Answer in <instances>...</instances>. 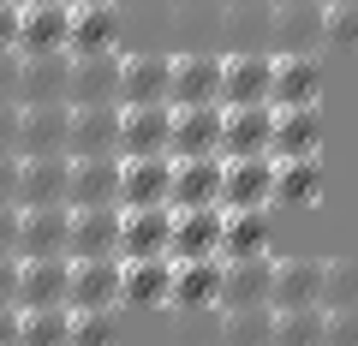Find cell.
Listing matches in <instances>:
<instances>
[{
    "label": "cell",
    "instance_id": "cell-1",
    "mask_svg": "<svg viewBox=\"0 0 358 346\" xmlns=\"http://www.w3.org/2000/svg\"><path fill=\"white\" fill-rule=\"evenodd\" d=\"M275 155H227L221 161V209H268Z\"/></svg>",
    "mask_w": 358,
    "mask_h": 346
},
{
    "label": "cell",
    "instance_id": "cell-2",
    "mask_svg": "<svg viewBox=\"0 0 358 346\" xmlns=\"http://www.w3.org/2000/svg\"><path fill=\"white\" fill-rule=\"evenodd\" d=\"M72 293V257H18V310H54Z\"/></svg>",
    "mask_w": 358,
    "mask_h": 346
},
{
    "label": "cell",
    "instance_id": "cell-3",
    "mask_svg": "<svg viewBox=\"0 0 358 346\" xmlns=\"http://www.w3.org/2000/svg\"><path fill=\"white\" fill-rule=\"evenodd\" d=\"M66 310H120V257H72Z\"/></svg>",
    "mask_w": 358,
    "mask_h": 346
},
{
    "label": "cell",
    "instance_id": "cell-4",
    "mask_svg": "<svg viewBox=\"0 0 358 346\" xmlns=\"http://www.w3.org/2000/svg\"><path fill=\"white\" fill-rule=\"evenodd\" d=\"M268 287H275V257H239V263H221V305L215 310H263Z\"/></svg>",
    "mask_w": 358,
    "mask_h": 346
},
{
    "label": "cell",
    "instance_id": "cell-5",
    "mask_svg": "<svg viewBox=\"0 0 358 346\" xmlns=\"http://www.w3.org/2000/svg\"><path fill=\"white\" fill-rule=\"evenodd\" d=\"M268 78H275V60L257 48L221 60V108H268Z\"/></svg>",
    "mask_w": 358,
    "mask_h": 346
},
{
    "label": "cell",
    "instance_id": "cell-6",
    "mask_svg": "<svg viewBox=\"0 0 358 346\" xmlns=\"http://www.w3.org/2000/svg\"><path fill=\"white\" fill-rule=\"evenodd\" d=\"M173 90V60L167 54H131L120 60V108H162Z\"/></svg>",
    "mask_w": 358,
    "mask_h": 346
},
{
    "label": "cell",
    "instance_id": "cell-7",
    "mask_svg": "<svg viewBox=\"0 0 358 346\" xmlns=\"http://www.w3.org/2000/svg\"><path fill=\"white\" fill-rule=\"evenodd\" d=\"M72 185V155H24L18 161V209H54Z\"/></svg>",
    "mask_w": 358,
    "mask_h": 346
},
{
    "label": "cell",
    "instance_id": "cell-8",
    "mask_svg": "<svg viewBox=\"0 0 358 346\" xmlns=\"http://www.w3.org/2000/svg\"><path fill=\"white\" fill-rule=\"evenodd\" d=\"M167 293H173V257H131V263H120V305L162 310Z\"/></svg>",
    "mask_w": 358,
    "mask_h": 346
},
{
    "label": "cell",
    "instance_id": "cell-9",
    "mask_svg": "<svg viewBox=\"0 0 358 346\" xmlns=\"http://www.w3.org/2000/svg\"><path fill=\"white\" fill-rule=\"evenodd\" d=\"M173 192V161L167 155H131L120 161V209H155Z\"/></svg>",
    "mask_w": 358,
    "mask_h": 346
},
{
    "label": "cell",
    "instance_id": "cell-10",
    "mask_svg": "<svg viewBox=\"0 0 358 346\" xmlns=\"http://www.w3.org/2000/svg\"><path fill=\"white\" fill-rule=\"evenodd\" d=\"M310 305H322V263L317 257H275L268 310H310Z\"/></svg>",
    "mask_w": 358,
    "mask_h": 346
},
{
    "label": "cell",
    "instance_id": "cell-11",
    "mask_svg": "<svg viewBox=\"0 0 358 346\" xmlns=\"http://www.w3.org/2000/svg\"><path fill=\"white\" fill-rule=\"evenodd\" d=\"M268 108H322V66L310 54H281L268 78Z\"/></svg>",
    "mask_w": 358,
    "mask_h": 346
},
{
    "label": "cell",
    "instance_id": "cell-12",
    "mask_svg": "<svg viewBox=\"0 0 358 346\" xmlns=\"http://www.w3.org/2000/svg\"><path fill=\"white\" fill-rule=\"evenodd\" d=\"M167 305L185 310V317H203L221 305V257H192V263H173V293Z\"/></svg>",
    "mask_w": 358,
    "mask_h": 346
},
{
    "label": "cell",
    "instance_id": "cell-13",
    "mask_svg": "<svg viewBox=\"0 0 358 346\" xmlns=\"http://www.w3.org/2000/svg\"><path fill=\"white\" fill-rule=\"evenodd\" d=\"M66 108H120V54H90V60H72Z\"/></svg>",
    "mask_w": 358,
    "mask_h": 346
},
{
    "label": "cell",
    "instance_id": "cell-14",
    "mask_svg": "<svg viewBox=\"0 0 358 346\" xmlns=\"http://www.w3.org/2000/svg\"><path fill=\"white\" fill-rule=\"evenodd\" d=\"M120 209V155H84L72 161V185H66V209Z\"/></svg>",
    "mask_w": 358,
    "mask_h": 346
},
{
    "label": "cell",
    "instance_id": "cell-15",
    "mask_svg": "<svg viewBox=\"0 0 358 346\" xmlns=\"http://www.w3.org/2000/svg\"><path fill=\"white\" fill-rule=\"evenodd\" d=\"M167 209H221V155H185V161H173Z\"/></svg>",
    "mask_w": 358,
    "mask_h": 346
},
{
    "label": "cell",
    "instance_id": "cell-16",
    "mask_svg": "<svg viewBox=\"0 0 358 346\" xmlns=\"http://www.w3.org/2000/svg\"><path fill=\"white\" fill-rule=\"evenodd\" d=\"M167 239H173V209H120V263L131 257H167Z\"/></svg>",
    "mask_w": 358,
    "mask_h": 346
},
{
    "label": "cell",
    "instance_id": "cell-17",
    "mask_svg": "<svg viewBox=\"0 0 358 346\" xmlns=\"http://www.w3.org/2000/svg\"><path fill=\"white\" fill-rule=\"evenodd\" d=\"M66 84H72V54H24V66H18V108L66 102Z\"/></svg>",
    "mask_w": 358,
    "mask_h": 346
},
{
    "label": "cell",
    "instance_id": "cell-18",
    "mask_svg": "<svg viewBox=\"0 0 358 346\" xmlns=\"http://www.w3.org/2000/svg\"><path fill=\"white\" fill-rule=\"evenodd\" d=\"M173 143V108H120V155H167Z\"/></svg>",
    "mask_w": 358,
    "mask_h": 346
},
{
    "label": "cell",
    "instance_id": "cell-19",
    "mask_svg": "<svg viewBox=\"0 0 358 346\" xmlns=\"http://www.w3.org/2000/svg\"><path fill=\"white\" fill-rule=\"evenodd\" d=\"M72 239V209H18V257H66Z\"/></svg>",
    "mask_w": 358,
    "mask_h": 346
},
{
    "label": "cell",
    "instance_id": "cell-20",
    "mask_svg": "<svg viewBox=\"0 0 358 346\" xmlns=\"http://www.w3.org/2000/svg\"><path fill=\"white\" fill-rule=\"evenodd\" d=\"M66 131H72V108H18V155H66Z\"/></svg>",
    "mask_w": 358,
    "mask_h": 346
},
{
    "label": "cell",
    "instance_id": "cell-21",
    "mask_svg": "<svg viewBox=\"0 0 358 346\" xmlns=\"http://www.w3.org/2000/svg\"><path fill=\"white\" fill-rule=\"evenodd\" d=\"M173 108H215L221 102V60L215 54H185L173 60V90H167Z\"/></svg>",
    "mask_w": 358,
    "mask_h": 346
},
{
    "label": "cell",
    "instance_id": "cell-22",
    "mask_svg": "<svg viewBox=\"0 0 358 346\" xmlns=\"http://www.w3.org/2000/svg\"><path fill=\"white\" fill-rule=\"evenodd\" d=\"M66 155H120V108H72V131H66Z\"/></svg>",
    "mask_w": 358,
    "mask_h": 346
},
{
    "label": "cell",
    "instance_id": "cell-23",
    "mask_svg": "<svg viewBox=\"0 0 358 346\" xmlns=\"http://www.w3.org/2000/svg\"><path fill=\"white\" fill-rule=\"evenodd\" d=\"M275 161L293 155H322V108H275V138H268Z\"/></svg>",
    "mask_w": 358,
    "mask_h": 346
},
{
    "label": "cell",
    "instance_id": "cell-24",
    "mask_svg": "<svg viewBox=\"0 0 358 346\" xmlns=\"http://www.w3.org/2000/svg\"><path fill=\"white\" fill-rule=\"evenodd\" d=\"M173 263L192 257H221V209H173V239H167Z\"/></svg>",
    "mask_w": 358,
    "mask_h": 346
},
{
    "label": "cell",
    "instance_id": "cell-25",
    "mask_svg": "<svg viewBox=\"0 0 358 346\" xmlns=\"http://www.w3.org/2000/svg\"><path fill=\"white\" fill-rule=\"evenodd\" d=\"M221 114L227 108H173V143L167 155L185 161V155H221Z\"/></svg>",
    "mask_w": 358,
    "mask_h": 346
},
{
    "label": "cell",
    "instance_id": "cell-26",
    "mask_svg": "<svg viewBox=\"0 0 358 346\" xmlns=\"http://www.w3.org/2000/svg\"><path fill=\"white\" fill-rule=\"evenodd\" d=\"M72 6H18V54H66Z\"/></svg>",
    "mask_w": 358,
    "mask_h": 346
},
{
    "label": "cell",
    "instance_id": "cell-27",
    "mask_svg": "<svg viewBox=\"0 0 358 346\" xmlns=\"http://www.w3.org/2000/svg\"><path fill=\"white\" fill-rule=\"evenodd\" d=\"M275 108H227L221 114V155H268Z\"/></svg>",
    "mask_w": 358,
    "mask_h": 346
},
{
    "label": "cell",
    "instance_id": "cell-28",
    "mask_svg": "<svg viewBox=\"0 0 358 346\" xmlns=\"http://www.w3.org/2000/svg\"><path fill=\"white\" fill-rule=\"evenodd\" d=\"M66 257H120V209H72Z\"/></svg>",
    "mask_w": 358,
    "mask_h": 346
},
{
    "label": "cell",
    "instance_id": "cell-29",
    "mask_svg": "<svg viewBox=\"0 0 358 346\" xmlns=\"http://www.w3.org/2000/svg\"><path fill=\"white\" fill-rule=\"evenodd\" d=\"M114 42H120V13L114 6H72V36H66V54L72 60L114 54Z\"/></svg>",
    "mask_w": 358,
    "mask_h": 346
},
{
    "label": "cell",
    "instance_id": "cell-30",
    "mask_svg": "<svg viewBox=\"0 0 358 346\" xmlns=\"http://www.w3.org/2000/svg\"><path fill=\"white\" fill-rule=\"evenodd\" d=\"M268 251V209H221V263Z\"/></svg>",
    "mask_w": 358,
    "mask_h": 346
},
{
    "label": "cell",
    "instance_id": "cell-31",
    "mask_svg": "<svg viewBox=\"0 0 358 346\" xmlns=\"http://www.w3.org/2000/svg\"><path fill=\"white\" fill-rule=\"evenodd\" d=\"M317 197H322V155H293V161H275V197H268V203L310 209Z\"/></svg>",
    "mask_w": 358,
    "mask_h": 346
},
{
    "label": "cell",
    "instance_id": "cell-32",
    "mask_svg": "<svg viewBox=\"0 0 358 346\" xmlns=\"http://www.w3.org/2000/svg\"><path fill=\"white\" fill-rule=\"evenodd\" d=\"M268 30H275L281 54H310L322 42V6H275Z\"/></svg>",
    "mask_w": 358,
    "mask_h": 346
},
{
    "label": "cell",
    "instance_id": "cell-33",
    "mask_svg": "<svg viewBox=\"0 0 358 346\" xmlns=\"http://www.w3.org/2000/svg\"><path fill=\"white\" fill-rule=\"evenodd\" d=\"M275 340V310H221V346H268Z\"/></svg>",
    "mask_w": 358,
    "mask_h": 346
},
{
    "label": "cell",
    "instance_id": "cell-34",
    "mask_svg": "<svg viewBox=\"0 0 358 346\" xmlns=\"http://www.w3.org/2000/svg\"><path fill=\"white\" fill-rule=\"evenodd\" d=\"M322 329H329V310H275V340L268 346H322Z\"/></svg>",
    "mask_w": 358,
    "mask_h": 346
},
{
    "label": "cell",
    "instance_id": "cell-35",
    "mask_svg": "<svg viewBox=\"0 0 358 346\" xmlns=\"http://www.w3.org/2000/svg\"><path fill=\"white\" fill-rule=\"evenodd\" d=\"M322 310H358V257L322 263Z\"/></svg>",
    "mask_w": 358,
    "mask_h": 346
},
{
    "label": "cell",
    "instance_id": "cell-36",
    "mask_svg": "<svg viewBox=\"0 0 358 346\" xmlns=\"http://www.w3.org/2000/svg\"><path fill=\"white\" fill-rule=\"evenodd\" d=\"M72 340V310L54 305V310H24L18 322V346H66Z\"/></svg>",
    "mask_w": 358,
    "mask_h": 346
},
{
    "label": "cell",
    "instance_id": "cell-37",
    "mask_svg": "<svg viewBox=\"0 0 358 346\" xmlns=\"http://www.w3.org/2000/svg\"><path fill=\"white\" fill-rule=\"evenodd\" d=\"M66 346H120V310H72Z\"/></svg>",
    "mask_w": 358,
    "mask_h": 346
},
{
    "label": "cell",
    "instance_id": "cell-38",
    "mask_svg": "<svg viewBox=\"0 0 358 346\" xmlns=\"http://www.w3.org/2000/svg\"><path fill=\"white\" fill-rule=\"evenodd\" d=\"M322 42L329 48H358V0L352 6H322Z\"/></svg>",
    "mask_w": 358,
    "mask_h": 346
},
{
    "label": "cell",
    "instance_id": "cell-39",
    "mask_svg": "<svg viewBox=\"0 0 358 346\" xmlns=\"http://www.w3.org/2000/svg\"><path fill=\"white\" fill-rule=\"evenodd\" d=\"M322 346H358V310H329Z\"/></svg>",
    "mask_w": 358,
    "mask_h": 346
},
{
    "label": "cell",
    "instance_id": "cell-40",
    "mask_svg": "<svg viewBox=\"0 0 358 346\" xmlns=\"http://www.w3.org/2000/svg\"><path fill=\"white\" fill-rule=\"evenodd\" d=\"M0 257H18V203H0Z\"/></svg>",
    "mask_w": 358,
    "mask_h": 346
},
{
    "label": "cell",
    "instance_id": "cell-41",
    "mask_svg": "<svg viewBox=\"0 0 358 346\" xmlns=\"http://www.w3.org/2000/svg\"><path fill=\"white\" fill-rule=\"evenodd\" d=\"M0 155H18V102H0Z\"/></svg>",
    "mask_w": 358,
    "mask_h": 346
},
{
    "label": "cell",
    "instance_id": "cell-42",
    "mask_svg": "<svg viewBox=\"0 0 358 346\" xmlns=\"http://www.w3.org/2000/svg\"><path fill=\"white\" fill-rule=\"evenodd\" d=\"M18 305V257H0V310Z\"/></svg>",
    "mask_w": 358,
    "mask_h": 346
},
{
    "label": "cell",
    "instance_id": "cell-43",
    "mask_svg": "<svg viewBox=\"0 0 358 346\" xmlns=\"http://www.w3.org/2000/svg\"><path fill=\"white\" fill-rule=\"evenodd\" d=\"M0 203H18V155H0Z\"/></svg>",
    "mask_w": 358,
    "mask_h": 346
},
{
    "label": "cell",
    "instance_id": "cell-44",
    "mask_svg": "<svg viewBox=\"0 0 358 346\" xmlns=\"http://www.w3.org/2000/svg\"><path fill=\"white\" fill-rule=\"evenodd\" d=\"M18 48V6H0V54Z\"/></svg>",
    "mask_w": 358,
    "mask_h": 346
},
{
    "label": "cell",
    "instance_id": "cell-45",
    "mask_svg": "<svg viewBox=\"0 0 358 346\" xmlns=\"http://www.w3.org/2000/svg\"><path fill=\"white\" fill-rule=\"evenodd\" d=\"M18 322H24V310H18V305L0 310V346H18Z\"/></svg>",
    "mask_w": 358,
    "mask_h": 346
},
{
    "label": "cell",
    "instance_id": "cell-46",
    "mask_svg": "<svg viewBox=\"0 0 358 346\" xmlns=\"http://www.w3.org/2000/svg\"><path fill=\"white\" fill-rule=\"evenodd\" d=\"M268 6H322V0H268Z\"/></svg>",
    "mask_w": 358,
    "mask_h": 346
},
{
    "label": "cell",
    "instance_id": "cell-47",
    "mask_svg": "<svg viewBox=\"0 0 358 346\" xmlns=\"http://www.w3.org/2000/svg\"><path fill=\"white\" fill-rule=\"evenodd\" d=\"M66 6H114V0H66Z\"/></svg>",
    "mask_w": 358,
    "mask_h": 346
},
{
    "label": "cell",
    "instance_id": "cell-48",
    "mask_svg": "<svg viewBox=\"0 0 358 346\" xmlns=\"http://www.w3.org/2000/svg\"><path fill=\"white\" fill-rule=\"evenodd\" d=\"M18 6H66V0H18Z\"/></svg>",
    "mask_w": 358,
    "mask_h": 346
},
{
    "label": "cell",
    "instance_id": "cell-49",
    "mask_svg": "<svg viewBox=\"0 0 358 346\" xmlns=\"http://www.w3.org/2000/svg\"><path fill=\"white\" fill-rule=\"evenodd\" d=\"M322 6H352V0H322Z\"/></svg>",
    "mask_w": 358,
    "mask_h": 346
},
{
    "label": "cell",
    "instance_id": "cell-50",
    "mask_svg": "<svg viewBox=\"0 0 358 346\" xmlns=\"http://www.w3.org/2000/svg\"><path fill=\"white\" fill-rule=\"evenodd\" d=\"M0 6H18V0H0Z\"/></svg>",
    "mask_w": 358,
    "mask_h": 346
}]
</instances>
